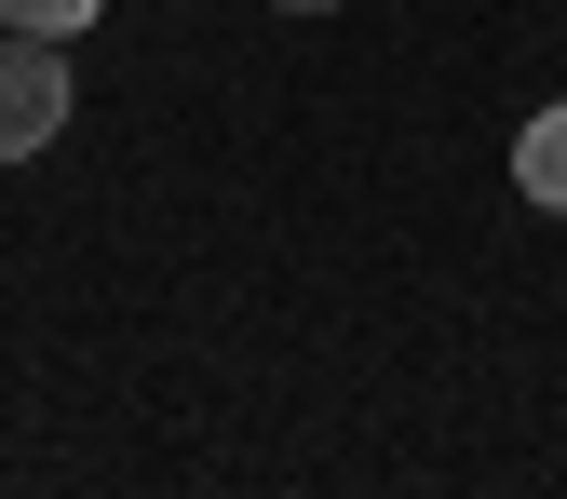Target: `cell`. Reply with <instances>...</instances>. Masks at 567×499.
Listing matches in <instances>:
<instances>
[{
  "label": "cell",
  "mask_w": 567,
  "mask_h": 499,
  "mask_svg": "<svg viewBox=\"0 0 567 499\" xmlns=\"http://www.w3.org/2000/svg\"><path fill=\"white\" fill-rule=\"evenodd\" d=\"M68 135V41L0 28V163H41Z\"/></svg>",
  "instance_id": "1"
},
{
  "label": "cell",
  "mask_w": 567,
  "mask_h": 499,
  "mask_svg": "<svg viewBox=\"0 0 567 499\" xmlns=\"http://www.w3.org/2000/svg\"><path fill=\"white\" fill-rule=\"evenodd\" d=\"M514 189L540 202V217H567V95H554V108L514 135Z\"/></svg>",
  "instance_id": "2"
},
{
  "label": "cell",
  "mask_w": 567,
  "mask_h": 499,
  "mask_svg": "<svg viewBox=\"0 0 567 499\" xmlns=\"http://www.w3.org/2000/svg\"><path fill=\"white\" fill-rule=\"evenodd\" d=\"M0 28H28V41H68V28H95V0H0Z\"/></svg>",
  "instance_id": "3"
},
{
  "label": "cell",
  "mask_w": 567,
  "mask_h": 499,
  "mask_svg": "<svg viewBox=\"0 0 567 499\" xmlns=\"http://www.w3.org/2000/svg\"><path fill=\"white\" fill-rule=\"evenodd\" d=\"M284 14H324V0H284Z\"/></svg>",
  "instance_id": "4"
}]
</instances>
